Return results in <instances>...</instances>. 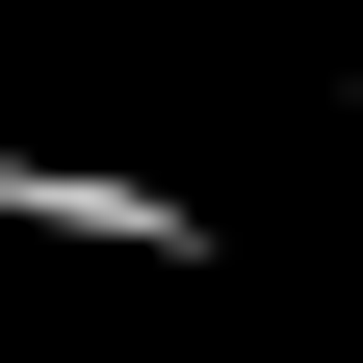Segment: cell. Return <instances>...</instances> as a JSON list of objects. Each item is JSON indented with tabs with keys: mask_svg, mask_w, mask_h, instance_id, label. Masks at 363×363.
Segmentation results:
<instances>
[{
	"mask_svg": "<svg viewBox=\"0 0 363 363\" xmlns=\"http://www.w3.org/2000/svg\"><path fill=\"white\" fill-rule=\"evenodd\" d=\"M337 130H363V78H337Z\"/></svg>",
	"mask_w": 363,
	"mask_h": 363,
	"instance_id": "2",
	"label": "cell"
},
{
	"mask_svg": "<svg viewBox=\"0 0 363 363\" xmlns=\"http://www.w3.org/2000/svg\"><path fill=\"white\" fill-rule=\"evenodd\" d=\"M0 234H52V259H156V286H208V182H156V156H52V130H0Z\"/></svg>",
	"mask_w": 363,
	"mask_h": 363,
	"instance_id": "1",
	"label": "cell"
}]
</instances>
